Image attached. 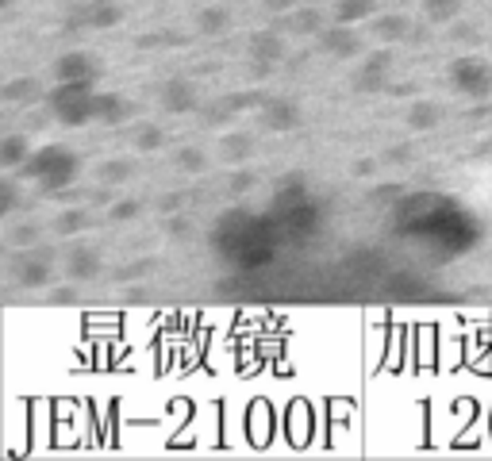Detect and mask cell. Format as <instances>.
Here are the masks:
<instances>
[{"label":"cell","mask_w":492,"mask_h":461,"mask_svg":"<svg viewBox=\"0 0 492 461\" xmlns=\"http://www.w3.org/2000/svg\"><path fill=\"white\" fill-rule=\"evenodd\" d=\"M77 166L81 162L70 146H43V151H31V158L20 166V177L35 181L43 192H62L74 185Z\"/></svg>","instance_id":"cell-1"},{"label":"cell","mask_w":492,"mask_h":461,"mask_svg":"<svg viewBox=\"0 0 492 461\" xmlns=\"http://www.w3.org/2000/svg\"><path fill=\"white\" fill-rule=\"evenodd\" d=\"M46 108L65 127H85L93 120V81H58L46 93Z\"/></svg>","instance_id":"cell-2"},{"label":"cell","mask_w":492,"mask_h":461,"mask_svg":"<svg viewBox=\"0 0 492 461\" xmlns=\"http://www.w3.org/2000/svg\"><path fill=\"white\" fill-rule=\"evenodd\" d=\"M450 85L454 93H462L466 101H488L492 96V65L477 54H462L458 62H450Z\"/></svg>","instance_id":"cell-3"},{"label":"cell","mask_w":492,"mask_h":461,"mask_svg":"<svg viewBox=\"0 0 492 461\" xmlns=\"http://www.w3.org/2000/svg\"><path fill=\"white\" fill-rule=\"evenodd\" d=\"M258 120L266 131H277V135H285V131H297L300 123V108L285 101V96H266V104L258 108Z\"/></svg>","instance_id":"cell-4"},{"label":"cell","mask_w":492,"mask_h":461,"mask_svg":"<svg viewBox=\"0 0 492 461\" xmlns=\"http://www.w3.org/2000/svg\"><path fill=\"white\" fill-rule=\"evenodd\" d=\"M320 43L323 51L339 58V62H350L362 54V39H358V31H350V24H335V27H323L320 31Z\"/></svg>","instance_id":"cell-5"},{"label":"cell","mask_w":492,"mask_h":461,"mask_svg":"<svg viewBox=\"0 0 492 461\" xmlns=\"http://www.w3.org/2000/svg\"><path fill=\"white\" fill-rule=\"evenodd\" d=\"M101 77V58L85 51H70L54 62V81H96Z\"/></svg>","instance_id":"cell-6"},{"label":"cell","mask_w":492,"mask_h":461,"mask_svg":"<svg viewBox=\"0 0 492 461\" xmlns=\"http://www.w3.org/2000/svg\"><path fill=\"white\" fill-rule=\"evenodd\" d=\"M389 74H392V54H389V51H377V54H369L362 65H358L354 89H358V93H381L385 81H389Z\"/></svg>","instance_id":"cell-7"},{"label":"cell","mask_w":492,"mask_h":461,"mask_svg":"<svg viewBox=\"0 0 492 461\" xmlns=\"http://www.w3.org/2000/svg\"><path fill=\"white\" fill-rule=\"evenodd\" d=\"M123 20V8L116 0H85V12L74 15L70 27H93V31H104V27H116Z\"/></svg>","instance_id":"cell-8"},{"label":"cell","mask_w":492,"mask_h":461,"mask_svg":"<svg viewBox=\"0 0 492 461\" xmlns=\"http://www.w3.org/2000/svg\"><path fill=\"white\" fill-rule=\"evenodd\" d=\"M162 108L173 112V115L196 112V108H201V93H196L192 81L173 77V81H166V85H162Z\"/></svg>","instance_id":"cell-9"},{"label":"cell","mask_w":492,"mask_h":461,"mask_svg":"<svg viewBox=\"0 0 492 461\" xmlns=\"http://www.w3.org/2000/svg\"><path fill=\"white\" fill-rule=\"evenodd\" d=\"M12 277L20 289H43L51 281V254H24L12 266Z\"/></svg>","instance_id":"cell-10"},{"label":"cell","mask_w":492,"mask_h":461,"mask_svg":"<svg viewBox=\"0 0 492 461\" xmlns=\"http://www.w3.org/2000/svg\"><path fill=\"white\" fill-rule=\"evenodd\" d=\"M96 273H101V254L93 246H77V250L65 254V277L70 281H93Z\"/></svg>","instance_id":"cell-11"},{"label":"cell","mask_w":492,"mask_h":461,"mask_svg":"<svg viewBox=\"0 0 492 461\" xmlns=\"http://www.w3.org/2000/svg\"><path fill=\"white\" fill-rule=\"evenodd\" d=\"M408 31H412V24H408V15H400V12L373 15V24H369V35H373L377 43H385V46L408 39Z\"/></svg>","instance_id":"cell-12"},{"label":"cell","mask_w":492,"mask_h":461,"mask_svg":"<svg viewBox=\"0 0 492 461\" xmlns=\"http://www.w3.org/2000/svg\"><path fill=\"white\" fill-rule=\"evenodd\" d=\"M127 120V104L116 93H93V123H108L116 127Z\"/></svg>","instance_id":"cell-13"},{"label":"cell","mask_w":492,"mask_h":461,"mask_svg":"<svg viewBox=\"0 0 492 461\" xmlns=\"http://www.w3.org/2000/svg\"><path fill=\"white\" fill-rule=\"evenodd\" d=\"M335 24H362L369 15H377V0H335Z\"/></svg>","instance_id":"cell-14"},{"label":"cell","mask_w":492,"mask_h":461,"mask_svg":"<svg viewBox=\"0 0 492 461\" xmlns=\"http://www.w3.org/2000/svg\"><path fill=\"white\" fill-rule=\"evenodd\" d=\"M285 27L292 35H320L323 31V12L320 8H292L285 15Z\"/></svg>","instance_id":"cell-15"},{"label":"cell","mask_w":492,"mask_h":461,"mask_svg":"<svg viewBox=\"0 0 492 461\" xmlns=\"http://www.w3.org/2000/svg\"><path fill=\"white\" fill-rule=\"evenodd\" d=\"M227 27H231V12L223 5H208L196 12V31H201V35H223Z\"/></svg>","instance_id":"cell-16"},{"label":"cell","mask_w":492,"mask_h":461,"mask_svg":"<svg viewBox=\"0 0 492 461\" xmlns=\"http://www.w3.org/2000/svg\"><path fill=\"white\" fill-rule=\"evenodd\" d=\"M43 89H39V81L35 77H12L5 81V89H0V101L5 104H27V101H35Z\"/></svg>","instance_id":"cell-17"},{"label":"cell","mask_w":492,"mask_h":461,"mask_svg":"<svg viewBox=\"0 0 492 461\" xmlns=\"http://www.w3.org/2000/svg\"><path fill=\"white\" fill-rule=\"evenodd\" d=\"M27 158H31V142L24 135H5L0 139V166L5 170H20Z\"/></svg>","instance_id":"cell-18"},{"label":"cell","mask_w":492,"mask_h":461,"mask_svg":"<svg viewBox=\"0 0 492 461\" xmlns=\"http://www.w3.org/2000/svg\"><path fill=\"white\" fill-rule=\"evenodd\" d=\"M442 123V108L431 104V101H416L412 108H408V127L412 131H435Z\"/></svg>","instance_id":"cell-19"},{"label":"cell","mask_w":492,"mask_h":461,"mask_svg":"<svg viewBox=\"0 0 492 461\" xmlns=\"http://www.w3.org/2000/svg\"><path fill=\"white\" fill-rule=\"evenodd\" d=\"M251 54H254L258 65H270V62H281L285 46H281V39H277V31H261V35L251 43Z\"/></svg>","instance_id":"cell-20"},{"label":"cell","mask_w":492,"mask_h":461,"mask_svg":"<svg viewBox=\"0 0 492 461\" xmlns=\"http://www.w3.org/2000/svg\"><path fill=\"white\" fill-rule=\"evenodd\" d=\"M220 151H223L227 162H246V158H251V151H254V139L246 135V131H231V135L220 139Z\"/></svg>","instance_id":"cell-21"},{"label":"cell","mask_w":492,"mask_h":461,"mask_svg":"<svg viewBox=\"0 0 492 461\" xmlns=\"http://www.w3.org/2000/svg\"><path fill=\"white\" fill-rule=\"evenodd\" d=\"M462 5L466 0H423V15L431 24H454L462 15Z\"/></svg>","instance_id":"cell-22"},{"label":"cell","mask_w":492,"mask_h":461,"mask_svg":"<svg viewBox=\"0 0 492 461\" xmlns=\"http://www.w3.org/2000/svg\"><path fill=\"white\" fill-rule=\"evenodd\" d=\"M173 166L182 173H204L208 158H204V151H196V146H182V151L173 154Z\"/></svg>","instance_id":"cell-23"},{"label":"cell","mask_w":492,"mask_h":461,"mask_svg":"<svg viewBox=\"0 0 492 461\" xmlns=\"http://www.w3.org/2000/svg\"><path fill=\"white\" fill-rule=\"evenodd\" d=\"M85 227H89V211H81V208L62 211V216L54 220V230H58V235H77V230H85Z\"/></svg>","instance_id":"cell-24"},{"label":"cell","mask_w":492,"mask_h":461,"mask_svg":"<svg viewBox=\"0 0 492 461\" xmlns=\"http://www.w3.org/2000/svg\"><path fill=\"white\" fill-rule=\"evenodd\" d=\"M131 173H135V166H131V162H123V158L104 162V166H101V181H104V185H123Z\"/></svg>","instance_id":"cell-25"},{"label":"cell","mask_w":492,"mask_h":461,"mask_svg":"<svg viewBox=\"0 0 492 461\" xmlns=\"http://www.w3.org/2000/svg\"><path fill=\"white\" fill-rule=\"evenodd\" d=\"M162 142H166V135H162V127H154V123H143L135 131V146H139V151H158Z\"/></svg>","instance_id":"cell-26"},{"label":"cell","mask_w":492,"mask_h":461,"mask_svg":"<svg viewBox=\"0 0 492 461\" xmlns=\"http://www.w3.org/2000/svg\"><path fill=\"white\" fill-rule=\"evenodd\" d=\"M135 216H139V201H112L108 204V220H116V223H127Z\"/></svg>","instance_id":"cell-27"},{"label":"cell","mask_w":492,"mask_h":461,"mask_svg":"<svg viewBox=\"0 0 492 461\" xmlns=\"http://www.w3.org/2000/svg\"><path fill=\"white\" fill-rule=\"evenodd\" d=\"M15 208V181H0V216H12Z\"/></svg>","instance_id":"cell-28"},{"label":"cell","mask_w":492,"mask_h":461,"mask_svg":"<svg viewBox=\"0 0 492 461\" xmlns=\"http://www.w3.org/2000/svg\"><path fill=\"white\" fill-rule=\"evenodd\" d=\"M227 189H231L235 196H242V192H251V189H254V173H251V170H239V173L231 177V185H227Z\"/></svg>","instance_id":"cell-29"},{"label":"cell","mask_w":492,"mask_h":461,"mask_svg":"<svg viewBox=\"0 0 492 461\" xmlns=\"http://www.w3.org/2000/svg\"><path fill=\"white\" fill-rule=\"evenodd\" d=\"M261 8H266L270 15H289L292 8H297V0H261Z\"/></svg>","instance_id":"cell-30"},{"label":"cell","mask_w":492,"mask_h":461,"mask_svg":"<svg viewBox=\"0 0 492 461\" xmlns=\"http://www.w3.org/2000/svg\"><path fill=\"white\" fill-rule=\"evenodd\" d=\"M39 239V227H15L12 230V242L15 246H27V242H35Z\"/></svg>","instance_id":"cell-31"},{"label":"cell","mask_w":492,"mask_h":461,"mask_svg":"<svg viewBox=\"0 0 492 461\" xmlns=\"http://www.w3.org/2000/svg\"><path fill=\"white\" fill-rule=\"evenodd\" d=\"M151 270V261H139V266H127V270H120V281H135V273H146Z\"/></svg>","instance_id":"cell-32"},{"label":"cell","mask_w":492,"mask_h":461,"mask_svg":"<svg viewBox=\"0 0 492 461\" xmlns=\"http://www.w3.org/2000/svg\"><path fill=\"white\" fill-rule=\"evenodd\" d=\"M373 170H377V162H373V158L354 162V173H358V177H366V173H373Z\"/></svg>","instance_id":"cell-33"},{"label":"cell","mask_w":492,"mask_h":461,"mask_svg":"<svg viewBox=\"0 0 492 461\" xmlns=\"http://www.w3.org/2000/svg\"><path fill=\"white\" fill-rule=\"evenodd\" d=\"M408 158H412L408 146H392V151H389V162H408Z\"/></svg>","instance_id":"cell-34"},{"label":"cell","mask_w":492,"mask_h":461,"mask_svg":"<svg viewBox=\"0 0 492 461\" xmlns=\"http://www.w3.org/2000/svg\"><path fill=\"white\" fill-rule=\"evenodd\" d=\"M74 296H77L74 289H54V296H51V300H54V304H70Z\"/></svg>","instance_id":"cell-35"},{"label":"cell","mask_w":492,"mask_h":461,"mask_svg":"<svg viewBox=\"0 0 492 461\" xmlns=\"http://www.w3.org/2000/svg\"><path fill=\"white\" fill-rule=\"evenodd\" d=\"M12 5H15V0H0V8H5V12H8V8H12Z\"/></svg>","instance_id":"cell-36"}]
</instances>
